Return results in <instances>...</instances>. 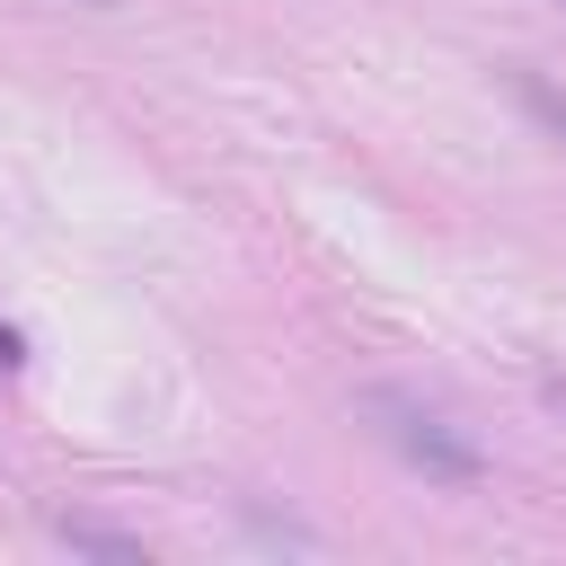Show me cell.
<instances>
[{
  "mask_svg": "<svg viewBox=\"0 0 566 566\" xmlns=\"http://www.w3.org/2000/svg\"><path fill=\"white\" fill-rule=\"evenodd\" d=\"M371 416H380V433H389V451L407 460V469H424L433 486H478L486 478V451L442 416V407H424L416 389H371L363 398Z\"/></svg>",
  "mask_w": 566,
  "mask_h": 566,
  "instance_id": "1",
  "label": "cell"
},
{
  "mask_svg": "<svg viewBox=\"0 0 566 566\" xmlns=\"http://www.w3.org/2000/svg\"><path fill=\"white\" fill-rule=\"evenodd\" d=\"M62 539H71V548H97V557H124V566L142 557V539H124V531H97V522H62Z\"/></svg>",
  "mask_w": 566,
  "mask_h": 566,
  "instance_id": "2",
  "label": "cell"
},
{
  "mask_svg": "<svg viewBox=\"0 0 566 566\" xmlns=\"http://www.w3.org/2000/svg\"><path fill=\"white\" fill-rule=\"evenodd\" d=\"M0 363H18V336H9V327H0Z\"/></svg>",
  "mask_w": 566,
  "mask_h": 566,
  "instance_id": "3",
  "label": "cell"
}]
</instances>
